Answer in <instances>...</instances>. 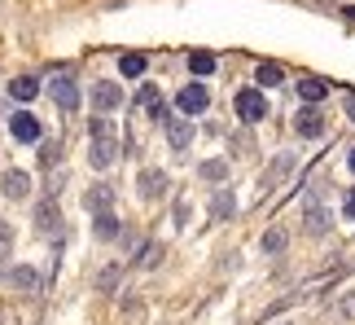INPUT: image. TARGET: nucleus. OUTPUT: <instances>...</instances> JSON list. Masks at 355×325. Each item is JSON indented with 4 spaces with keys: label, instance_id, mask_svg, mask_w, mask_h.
<instances>
[{
    "label": "nucleus",
    "instance_id": "nucleus-1",
    "mask_svg": "<svg viewBox=\"0 0 355 325\" xmlns=\"http://www.w3.org/2000/svg\"><path fill=\"white\" fill-rule=\"evenodd\" d=\"M49 97L62 106V110H79V84L75 75L66 71V66H58V71L49 75Z\"/></svg>",
    "mask_w": 355,
    "mask_h": 325
},
{
    "label": "nucleus",
    "instance_id": "nucleus-2",
    "mask_svg": "<svg viewBox=\"0 0 355 325\" xmlns=\"http://www.w3.org/2000/svg\"><path fill=\"white\" fill-rule=\"evenodd\" d=\"M233 106H237V119H241V124H263V119H268L263 88H241L237 97H233Z\"/></svg>",
    "mask_w": 355,
    "mask_h": 325
},
{
    "label": "nucleus",
    "instance_id": "nucleus-3",
    "mask_svg": "<svg viewBox=\"0 0 355 325\" xmlns=\"http://www.w3.org/2000/svg\"><path fill=\"white\" fill-rule=\"evenodd\" d=\"M207 106H211V88L207 84H184L180 92H175V110H180L184 119H193V115H207Z\"/></svg>",
    "mask_w": 355,
    "mask_h": 325
},
{
    "label": "nucleus",
    "instance_id": "nucleus-4",
    "mask_svg": "<svg viewBox=\"0 0 355 325\" xmlns=\"http://www.w3.org/2000/svg\"><path fill=\"white\" fill-rule=\"evenodd\" d=\"M5 128H9V137L18 141V145H40V119H35V115H26V110H13Z\"/></svg>",
    "mask_w": 355,
    "mask_h": 325
},
{
    "label": "nucleus",
    "instance_id": "nucleus-5",
    "mask_svg": "<svg viewBox=\"0 0 355 325\" xmlns=\"http://www.w3.org/2000/svg\"><path fill=\"white\" fill-rule=\"evenodd\" d=\"M294 132H298L303 141H320V137H324V115L316 110V106H303V110L294 115Z\"/></svg>",
    "mask_w": 355,
    "mask_h": 325
},
{
    "label": "nucleus",
    "instance_id": "nucleus-6",
    "mask_svg": "<svg viewBox=\"0 0 355 325\" xmlns=\"http://www.w3.org/2000/svg\"><path fill=\"white\" fill-rule=\"evenodd\" d=\"M88 101L97 106L101 115H110V110H119V106H123V88L114 84V79H101V84H92V92H88Z\"/></svg>",
    "mask_w": 355,
    "mask_h": 325
},
{
    "label": "nucleus",
    "instance_id": "nucleus-7",
    "mask_svg": "<svg viewBox=\"0 0 355 325\" xmlns=\"http://www.w3.org/2000/svg\"><path fill=\"white\" fill-rule=\"evenodd\" d=\"M136 194H141L145 202H154L158 194H167V172H158V167H145L141 176H136Z\"/></svg>",
    "mask_w": 355,
    "mask_h": 325
},
{
    "label": "nucleus",
    "instance_id": "nucleus-8",
    "mask_svg": "<svg viewBox=\"0 0 355 325\" xmlns=\"http://www.w3.org/2000/svg\"><path fill=\"white\" fill-rule=\"evenodd\" d=\"M294 92H298V101H303V106H320L324 97H329V84H324V79H316V75H303Z\"/></svg>",
    "mask_w": 355,
    "mask_h": 325
},
{
    "label": "nucleus",
    "instance_id": "nucleus-9",
    "mask_svg": "<svg viewBox=\"0 0 355 325\" xmlns=\"http://www.w3.org/2000/svg\"><path fill=\"white\" fill-rule=\"evenodd\" d=\"M162 132H167V145H171L175 154H180V150H189V145H193V124H189L184 115H180V119H171V124L162 128Z\"/></svg>",
    "mask_w": 355,
    "mask_h": 325
},
{
    "label": "nucleus",
    "instance_id": "nucleus-10",
    "mask_svg": "<svg viewBox=\"0 0 355 325\" xmlns=\"http://www.w3.org/2000/svg\"><path fill=\"white\" fill-rule=\"evenodd\" d=\"M114 158H119V141H114V137H105V141H92V150H88V162H92L97 172L114 167Z\"/></svg>",
    "mask_w": 355,
    "mask_h": 325
},
{
    "label": "nucleus",
    "instance_id": "nucleus-11",
    "mask_svg": "<svg viewBox=\"0 0 355 325\" xmlns=\"http://www.w3.org/2000/svg\"><path fill=\"white\" fill-rule=\"evenodd\" d=\"M9 97L18 101V106L35 101V97H40V79H35V75H13V79H9Z\"/></svg>",
    "mask_w": 355,
    "mask_h": 325
},
{
    "label": "nucleus",
    "instance_id": "nucleus-12",
    "mask_svg": "<svg viewBox=\"0 0 355 325\" xmlns=\"http://www.w3.org/2000/svg\"><path fill=\"white\" fill-rule=\"evenodd\" d=\"M35 228L40 233H53V228H62V211H58V198H44L35 207Z\"/></svg>",
    "mask_w": 355,
    "mask_h": 325
},
{
    "label": "nucleus",
    "instance_id": "nucleus-13",
    "mask_svg": "<svg viewBox=\"0 0 355 325\" xmlns=\"http://www.w3.org/2000/svg\"><path fill=\"white\" fill-rule=\"evenodd\" d=\"M303 228H307L311 238H324V233L334 228V215L324 211V207H307V211H303Z\"/></svg>",
    "mask_w": 355,
    "mask_h": 325
},
{
    "label": "nucleus",
    "instance_id": "nucleus-14",
    "mask_svg": "<svg viewBox=\"0 0 355 325\" xmlns=\"http://www.w3.org/2000/svg\"><path fill=\"white\" fill-rule=\"evenodd\" d=\"M233 215H237L233 189H215V194H211V220H233Z\"/></svg>",
    "mask_w": 355,
    "mask_h": 325
},
{
    "label": "nucleus",
    "instance_id": "nucleus-15",
    "mask_svg": "<svg viewBox=\"0 0 355 325\" xmlns=\"http://www.w3.org/2000/svg\"><path fill=\"white\" fill-rule=\"evenodd\" d=\"M0 189H5V198H26V194H31V176L13 167V172L0 176Z\"/></svg>",
    "mask_w": 355,
    "mask_h": 325
},
{
    "label": "nucleus",
    "instance_id": "nucleus-16",
    "mask_svg": "<svg viewBox=\"0 0 355 325\" xmlns=\"http://www.w3.org/2000/svg\"><path fill=\"white\" fill-rule=\"evenodd\" d=\"M84 207H88L92 215H105V211L114 207V189H110V185H92L88 198H84Z\"/></svg>",
    "mask_w": 355,
    "mask_h": 325
},
{
    "label": "nucleus",
    "instance_id": "nucleus-17",
    "mask_svg": "<svg viewBox=\"0 0 355 325\" xmlns=\"http://www.w3.org/2000/svg\"><path fill=\"white\" fill-rule=\"evenodd\" d=\"M119 233H128V228L119 224L114 211H105V215H97V220H92V238H97V242H114Z\"/></svg>",
    "mask_w": 355,
    "mask_h": 325
},
{
    "label": "nucleus",
    "instance_id": "nucleus-18",
    "mask_svg": "<svg viewBox=\"0 0 355 325\" xmlns=\"http://www.w3.org/2000/svg\"><path fill=\"white\" fill-rule=\"evenodd\" d=\"M290 172H294V154H277V158H272V167H268V176H263V189H277Z\"/></svg>",
    "mask_w": 355,
    "mask_h": 325
},
{
    "label": "nucleus",
    "instance_id": "nucleus-19",
    "mask_svg": "<svg viewBox=\"0 0 355 325\" xmlns=\"http://www.w3.org/2000/svg\"><path fill=\"white\" fill-rule=\"evenodd\" d=\"M281 79H285V71H281L277 62H259V66H254V84H259V88H277Z\"/></svg>",
    "mask_w": 355,
    "mask_h": 325
},
{
    "label": "nucleus",
    "instance_id": "nucleus-20",
    "mask_svg": "<svg viewBox=\"0 0 355 325\" xmlns=\"http://www.w3.org/2000/svg\"><path fill=\"white\" fill-rule=\"evenodd\" d=\"M198 176H202V181H211V185L228 181V158H207V162H198Z\"/></svg>",
    "mask_w": 355,
    "mask_h": 325
},
{
    "label": "nucleus",
    "instance_id": "nucleus-21",
    "mask_svg": "<svg viewBox=\"0 0 355 325\" xmlns=\"http://www.w3.org/2000/svg\"><path fill=\"white\" fill-rule=\"evenodd\" d=\"M285 247H290V233H285V228H268V233L259 238V251L263 255H281Z\"/></svg>",
    "mask_w": 355,
    "mask_h": 325
},
{
    "label": "nucleus",
    "instance_id": "nucleus-22",
    "mask_svg": "<svg viewBox=\"0 0 355 325\" xmlns=\"http://www.w3.org/2000/svg\"><path fill=\"white\" fill-rule=\"evenodd\" d=\"M145 66H149V62L141 58V53H123V58H119V75H123V79H141Z\"/></svg>",
    "mask_w": 355,
    "mask_h": 325
},
{
    "label": "nucleus",
    "instance_id": "nucleus-23",
    "mask_svg": "<svg viewBox=\"0 0 355 325\" xmlns=\"http://www.w3.org/2000/svg\"><path fill=\"white\" fill-rule=\"evenodd\" d=\"M5 277H9V286H18V290H35V281H40L31 264H18V268H9Z\"/></svg>",
    "mask_w": 355,
    "mask_h": 325
},
{
    "label": "nucleus",
    "instance_id": "nucleus-24",
    "mask_svg": "<svg viewBox=\"0 0 355 325\" xmlns=\"http://www.w3.org/2000/svg\"><path fill=\"white\" fill-rule=\"evenodd\" d=\"M158 260H162V247H158V242H145V247H136V255H132L136 268H154Z\"/></svg>",
    "mask_w": 355,
    "mask_h": 325
},
{
    "label": "nucleus",
    "instance_id": "nucleus-25",
    "mask_svg": "<svg viewBox=\"0 0 355 325\" xmlns=\"http://www.w3.org/2000/svg\"><path fill=\"white\" fill-rule=\"evenodd\" d=\"M189 71H193V75H211L215 71V53L193 49V53H189Z\"/></svg>",
    "mask_w": 355,
    "mask_h": 325
},
{
    "label": "nucleus",
    "instance_id": "nucleus-26",
    "mask_svg": "<svg viewBox=\"0 0 355 325\" xmlns=\"http://www.w3.org/2000/svg\"><path fill=\"white\" fill-rule=\"evenodd\" d=\"M88 137H92V141H105V137H114L110 119H105V115H97V119H88Z\"/></svg>",
    "mask_w": 355,
    "mask_h": 325
},
{
    "label": "nucleus",
    "instance_id": "nucleus-27",
    "mask_svg": "<svg viewBox=\"0 0 355 325\" xmlns=\"http://www.w3.org/2000/svg\"><path fill=\"white\" fill-rule=\"evenodd\" d=\"M119 277H123V264H110V268H105V273L97 277V290H105V294H110V290L119 286Z\"/></svg>",
    "mask_w": 355,
    "mask_h": 325
},
{
    "label": "nucleus",
    "instance_id": "nucleus-28",
    "mask_svg": "<svg viewBox=\"0 0 355 325\" xmlns=\"http://www.w3.org/2000/svg\"><path fill=\"white\" fill-rule=\"evenodd\" d=\"M62 158V145L58 141H40V162H44V167L53 172V162H58Z\"/></svg>",
    "mask_w": 355,
    "mask_h": 325
},
{
    "label": "nucleus",
    "instance_id": "nucleus-29",
    "mask_svg": "<svg viewBox=\"0 0 355 325\" xmlns=\"http://www.w3.org/2000/svg\"><path fill=\"white\" fill-rule=\"evenodd\" d=\"M9 251H13V228L0 220V260H9Z\"/></svg>",
    "mask_w": 355,
    "mask_h": 325
},
{
    "label": "nucleus",
    "instance_id": "nucleus-30",
    "mask_svg": "<svg viewBox=\"0 0 355 325\" xmlns=\"http://www.w3.org/2000/svg\"><path fill=\"white\" fill-rule=\"evenodd\" d=\"M338 312H343L347 321H355V294H347V299H343V303H338Z\"/></svg>",
    "mask_w": 355,
    "mask_h": 325
},
{
    "label": "nucleus",
    "instance_id": "nucleus-31",
    "mask_svg": "<svg viewBox=\"0 0 355 325\" xmlns=\"http://www.w3.org/2000/svg\"><path fill=\"white\" fill-rule=\"evenodd\" d=\"M343 215H347V220L355 224V189H351V194H347V202H343Z\"/></svg>",
    "mask_w": 355,
    "mask_h": 325
},
{
    "label": "nucleus",
    "instance_id": "nucleus-32",
    "mask_svg": "<svg viewBox=\"0 0 355 325\" xmlns=\"http://www.w3.org/2000/svg\"><path fill=\"white\" fill-rule=\"evenodd\" d=\"M343 110H347V119H351V124H355V92H351V97L343 101Z\"/></svg>",
    "mask_w": 355,
    "mask_h": 325
},
{
    "label": "nucleus",
    "instance_id": "nucleus-33",
    "mask_svg": "<svg viewBox=\"0 0 355 325\" xmlns=\"http://www.w3.org/2000/svg\"><path fill=\"white\" fill-rule=\"evenodd\" d=\"M347 167H351V176H355V145H351V154H347Z\"/></svg>",
    "mask_w": 355,
    "mask_h": 325
}]
</instances>
